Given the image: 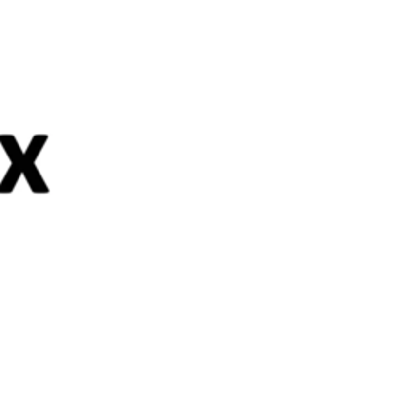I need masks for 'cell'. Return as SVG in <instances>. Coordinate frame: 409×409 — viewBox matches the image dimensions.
I'll use <instances>...</instances> for the list:
<instances>
[{"mask_svg": "<svg viewBox=\"0 0 409 409\" xmlns=\"http://www.w3.org/2000/svg\"><path fill=\"white\" fill-rule=\"evenodd\" d=\"M48 141V136L47 135H36L29 142V146L24 152V157L29 160V162L36 163V160L39 158L40 152H42V149L45 146V142Z\"/></svg>", "mask_w": 409, "mask_h": 409, "instance_id": "3", "label": "cell"}, {"mask_svg": "<svg viewBox=\"0 0 409 409\" xmlns=\"http://www.w3.org/2000/svg\"><path fill=\"white\" fill-rule=\"evenodd\" d=\"M0 144H2L3 151L7 152V157L10 158L11 165H16L21 170V175L26 177L29 187L32 189L34 194H48L50 189L47 182L40 175L36 163L29 162L24 157V152L21 151L18 141L15 135H0Z\"/></svg>", "mask_w": 409, "mask_h": 409, "instance_id": "1", "label": "cell"}, {"mask_svg": "<svg viewBox=\"0 0 409 409\" xmlns=\"http://www.w3.org/2000/svg\"><path fill=\"white\" fill-rule=\"evenodd\" d=\"M21 170L18 168L16 165H11L8 171H7V175H5V177L2 179V182H0V194H11L13 192V189L16 187V184H18L19 181V177H21Z\"/></svg>", "mask_w": 409, "mask_h": 409, "instance_id": "2", "label": "cell"}]
</instances>
